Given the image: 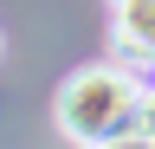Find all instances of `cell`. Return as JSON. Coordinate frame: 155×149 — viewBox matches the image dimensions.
<instances>
[{"instance_id": "7a4b0ae2", "label": "cell", "mask_w": 155, "mask_h": 149, "mask_svg": "<svg viewBox=\"0 0 155 149\" xmlns=\"http://www.w3.org/2000/svg\"><path fill=\"white\" fill-rule=\"evenodd\" d=\"M136 143H155V78L142 84V104H136Z\"/></svg>"}, {"instance_id": "6da1fadb", "label": "cell", "mask_w": 155, "mask_h": 149, "mask_svg": "<svg viewBox=\"0 0 155 149\" xmlns=\"http://www.w3.org/2000/svg\"><path fill=\"white\" fill-rule=\"evenodd\" d=\"M136 104H142V84L129 65H84L58 84L52 117L71 143L110 149V143H136Z\"/></svg>"}]
</instances>
